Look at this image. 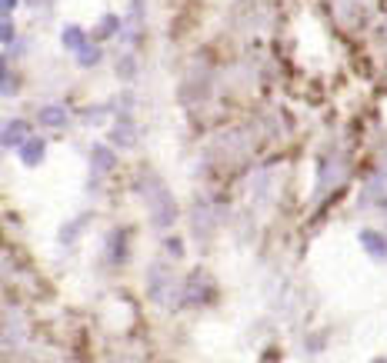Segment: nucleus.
<instances>
[{"mask_svg": "<svg viewBox=\"0 0 387 363\" xmlns=\"http://www.w3.org/2000/svg\"><path fill=\"white\" fill-rule=\"evenodd\" d=\"M44 140H37V137H27L24 144H20V163H27V167H37L40 160H44Z\"/></svg>", "mask_w": 387, "mask_h": 363, "instance_id": "1", "label": "nucleus"}, {"mask_svg": "<svg viewBox=\"0 0 387 363\" xmlns=\"http://www.w3.org/2000/svg\"><path fill=\"white\" fill-rule=\"evenodd\" d=\"M361 243H364V250L371 253L374 260H384L387 257V240L377 234V230H361Z\"/></svg>", "mask_w": 387, "mask_h": 363, "instance_id": "2", "label": "nucleus"}, {"mask_svg": "<svg viewBox=\"0 0 387 363\" xmlns=\"http://www.w3.org/2000/svg\"><path fill=\"white\" fill-rule=\"evenodd\" d=\"M67 110L61 107V103H47L44 110H40V124H47V127H67Z\"/></svg>", "mask_w": 387, "mask_h": 363, "instance_id": "3", "label": "nucleus"}, {"mask_svg": "<svg viewBox=\"0 0 387 363\" xmlns=\"http://www.w3.org/2000/svg\"><path fill=\"white\" fill-rule=\"evenodd\" d=\"M24 140H27L24 120H7V127H4V144H7V147H20Z\"/></svg>", "mask_w": 387, "mask_h": 363, "instance_id": "4", "label": "nucleus"}, {"mask_svg": "<svg viewBox=\"0 0 387 363\" xmlns=\"http://www.w3.org/2000/svg\"><path fill=\"white\" fill-rule=\"evenodd\" d=\"M91 163H94V170H101V174H107V170H114V153L107 151V147H94V153H91Z\"/></svg>", "mask_w": 387, "mask_h": 363, "instance_id": "5", "label": "nucleus"}, {"mask_svg": "<svg viewBox=\"0 0 387 363\" xmlns=\"http://www.w3.org/2000/svg\"><path fill=\"white\" fill-rule=\"evenodd\" d=\"M64 47L80 53L84 47H87V34H84L80 27H64Z\"/></svg>", "mask_w": 387, "mask_h": 363, "instance_id": "6", "label": "nucleus"}, {"mask_svg": "<svg viewBox=\"0 0 387 363\" xmlns=\"http://www.w3.org/2000/svg\"><path fill=\"white\" fill-rule=\"evenodd\" d=\"M110 260L114 263L124 260V230H117L114 237H110Z\"/></svg>", "mask_w": 387, "mask_h": 363, "instance_id": "7", "label": "nucleus"}, {"mask_svg": "<svg viewBox=\"0 0 387 363\" xmlns=\"http://www.w3.org/2000/svg\"><path fill=\"white\" fill-rule=\"evenodd\" d=\"M101 60V47H84V51H80V63H84V67H91V63H97Z\"/></svg>", "mask_w": 387, "mask_h": 363, "instance_id": "8", "label": "nucleus"}, {"mask_svg": "<svg viewBox=\"0 0 387 363\" xmlns=\"http://www.w3.org/2000/svg\"><path fill=\"white\" fill-rule=\"evenodd\" d=\"M117 30V17H103V24L97 27V34H103V37H107V34H114Z\"/></svg>", "mask_w": 387, "mask_h": 363, "instance_id": "9", "label": "nucleus"}, {"mask_svg": "<svg viewBox=\"0 0 387 363\" xmlns=\"http://www.w3.org/2000/svg\"><path fill=\"white\" fill-rule=\"evenodd\" d=\"M13 40V27H11V17H4V44Z\"/></svg>", "mask_w": 387, "mask_h": 363, "instance_id": "10", "label": "nucleus"}, {"mask_svg": "<svg viewBox=\"0 0 387 363\" xmlns=\"http://www.w3.org/2000/svg\"><path fill=\"white\" fill-rule=\"evenodd\" d=\"M167 250H174V253H181V250H184V243H181V240H170V243H167Z\"/></svg>", "mask_w": 387, "mask_h": 363, "instance_id": "11", "label": "nucleus"}, {"mask_svg": "<svg viewBox=\"0 0 387 363\" xmlns=\"http://www.w3.org/2000/svg\"><path fill=\"white\" fill-rule=\"evenodd\" d=\"M13 7H17V0H4V13H11Z\"/></svg>", "mask_w": 387, "mask_h": 363, "instance_id": "12", "label": "nucleus"}]
</instances>
